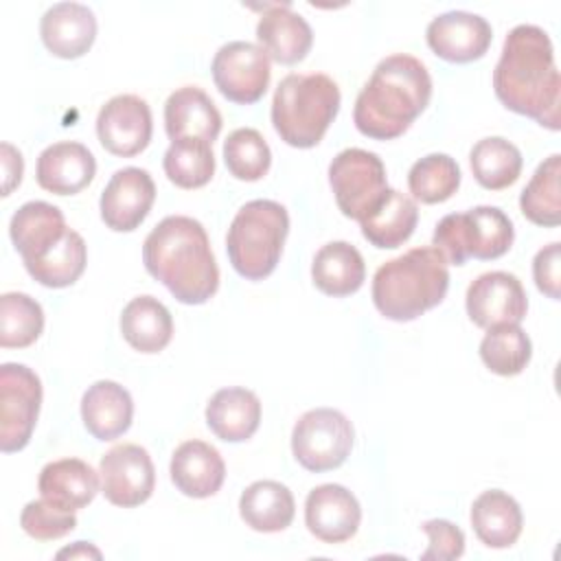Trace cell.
Instances as JSON below:
<instances>
[{"instance_id": "obj_30", "label": "cell", "mask_w": 561, "mask_h": 561, "mask_svg": "<svg viewBox=\"0 0 561 561\" xmlns=\"http://www.w3.org/2000/svg\"><path fill=\"white\" fill-rule=\"evenodd\" d=\"M121 333L140 353H160L173 337L171 311L153 296H136L121 311Z\"/></svg>"}, {"instance_id": "obj_5", "label": "cell", "mask_w": 561, "mask_h": 561, "mask_svg": "<svg viewBox=\"0 0 561 561\" xmlns=\"http://www.w3.org/2000/svg\"><path fill=\"white\" fill-rule=\"evenodd\" d=\"M340 101V88L329 75L291 72L276 85L272 99V125L289 147H316L335 121Z\"/></svg>"}, {"instance_id": "obj_15", "label": "cell", "mask_w": 561, "mask_h": 561, "mask_svg": "<svg viewBox=\"0 0 561 561\" xmlns=\"http://www.w3.org/2000/svg\"><path fill=\"white\" fill-rule=\"evenodd\" d=\"M156 202V184L149 171L138 167L118 169L105 184L99 210L103 224L114 232L136 230Z\"/></svg>"}, {"instance_id": "obj_14", "label": "cell", "mask_w": 561, "mask_h": 561, "mask_svg": "<svg viewBox=\"0 0 561 561\" xmlns=\"http://www.w3.org/2000/svg\"><path fill=\"white\" fill-rule=\"evenodd\" d=\"M153 131L151 110L136 94L112 96L96 116V136L105 151L118 158H131L147 149Z\"/></svg>"}, {"instance_id": "obj_8", "label": "cell", "mask_w": 561, "mask_h": 561, "mask_svg": "<svg viewBox=\"0 0 561 561\" xmlns=\"http://www.w3.org/2000/svg\"><path fill=\"white\" fill-rule=\"evenodd\" d=\"M353 425L340 410L316 408L296 421L291 454L307 471L322 473L344 465L353 449Z\"/></svg>"}, {"instance_id": "obj_34", "label": "cell", "mask_w": 561, "mask_h": 561, "mask_svg": "<svg viewBox=\"0 0 561 561\" xmlns=\"http://www.w3.org/2000/svg\"><path fill=\"white\" fill-rule=\"evenodd\" d=\"M88 250L83 237L68 228L59 243H55L44 256L26 263V272L44 287L61 289L79 280L85 270Z\"/></svg>"}, {"instance_id": "obj_6", "label": "cell", "mask_w": 561, "mask_h": 561, "mask_svg": "<svg viewBox=\"0 0 561 561\" xmlns=\"http://www.w3.org/2000/svg\"><path fill=\"white\" fill-rule=\"evenodd\" d=\"M287 232L289 215L283 204L274 199L245 202L226 234L230 265L248 280L267 278L280 261Z\"/></svg>"}, {"instance_id": "obj_18", "label": "cell", "mask_w": 561, "mask_h": 561, "mask_svg": "<svg viewBox=\"0 0 561 561\" xmlns=\"http://www.w3.org/2000/svg\"><path fill=\"white\" fill-rule=\"evenodd\" d=\"M39 35L50 55L77 59L85 55L96 39V18L81 2H57L39 20Z\"/></svg>"}, {"instance_id": "obj_3", "label": "cell", "mask_w": 561, "mask_h": 561, "mask_svg": "<svg viewBox=\"0 0 561 561\" xmlns=\"http://www.w3.org/2000/svg\"><path fill=\"white\" fill-rule=\"evenodd\" d=\"M432 77L425 64L397 53L381 59L357 94L353 121L373 140L399 138L430 105Z\"/></svg>"}, {"instance_id": "obj_10", "label": "cell", "mask_w": 561, "mask_h": 561, "mask_svg": "<svg viewBox=\"0 0 561 561\" xmlns=\"http://www.w3.org/2000/svg\"><path fill=\"white\" fill-rule=\"evenodd\" d=\"M42 405V381L24 364L0 366V449L20 451L28 445Z\"/></svg>"}, {"instance_id": "obj_27", "label": "cell", "mask_w": 561, "mask_h": 561, "mask_svg": "<svg viewBox=\"0 0 561 561\" xmlns=\"http://www.w3.org/2000/svg\"><path fill=\"white\" fill-rule=\"evenodd\" d=\"M476 537L489 548H511L524 528V515L513 495L500 489L482 491L471 504Z\"/></svg>"}, {"instance_id": "obj_17", "label": "cell", "mask_w": 561, "mask_h": 561, "mask_svg": "<svg viewBox=\"0 0 561 561\" xmlns=\"http://www.w3.org/2000/svg\"><path fill=\"white\" fill-rule=\"evenodd\" d=\"M362 522L357 497L342 484H320L305 500L307 530L324 543L348 541Z\"/></svg>"}, {"instance_id": "obj_44", "label": "cell", "mask_w": 561, "mask_h": 561, "mask_svg": "<svg viewBox=\"0 0 561 561\" xmlns=\"http://www.w3.org/2000/svg\"><path fill=\"white\" fill-rule=\"evenodd\" d=\"M57 557H59V559H64V557H70V559H75V557H94V559H101V552H99L94 546L85 543V541H77L72 548L59 550Z\"/></svg>"}, {"instance_id": "obj_16", "label": "cell", "mask_w": 561, "mask_h": 561, "mask_svg": "<svg viewBox=\"0 0 561 561\" xmlns=\"http://www.w3.org/2000/svg\"><path fill=\"white\" fill-rule=\"evenodd\" d=\"M427 46L434 55L451 64H469L480 59L493 39L491 24L469 11H447L436 15L425 31Z\"/></svg>"}, {"instance_id": "obj_7", "label": "cell", "mask_w": 561, "mask_h": 561, "mask_svg": "<svg viewBox=\"0 0 561 561\" xmlns=\"http://www.w3.org/2000/svg\"><path fill=\"white\" fill-rule=\"evenodd\" d=\"M515 228L497 206H476L467 213L445 215L432 243L451 265H465L467 259L491 261L506 254L513 245Z\"/></svg>"}, {"instance_id": "obj_11", "label": "cell", "mask_w": 561, "mask_h": 561, "mask_svg": "<svg viewBox=\"0 0 561 561\" xmlns=\"http://www.w3.org/2000/svg\"><path fill=\"white\" fill-rule=\"evenodd\" d=\"M210 70L221 96L237 105H252L263 99L272 77L267 53L243 39L224 44L215 53Z\"/></svg>"}, {"instance_id": "obj_20", "label": "cell", "mask_w": 561, "mask_h": 561, "mask_svg": "<svg viewBox=\"0 0 561 561\" xmlns=\"http://www.w3.org/2000/svg\"><path fill=\"white\" fill-rule=\"evenodd\" d=\"M256 39L270 59L294 66L311 50L313 31L300 13L291 11L289 2L267 4L256 24Z\"/></svg>"}, {"instance_id": "obj_36", "label": "cell", "mask_w": 561, "mask_h": 561, "mask_svg": "<svg viewBox=\"0 0 561 561\" xmlns=\"http://www.w3.org/2000/svg\"><path fill=\"white\" fill-rule=\"evenodd\" d=\"M169 182L180 188H199L215 175L213 145L197 138L171 140L162 158Z\"/></svg>"}, {"instance_id": "obj_42", "label": "cell", "mask_w": 561, "mask_h": 561, "mask_svg": "<svg viewBox=\"0 0 561 561\" xmlns=\"http://www.w3.org/2000/svg\"><path fill=\"white\" fill-rule=\"evenodd\" d=\"M559 267H561V245L557 241L543 245L533 259V278L541 294L559 300Z\"/></svg>"}, {"instance_id": "obj_41", "label": "cell", "mask_w": 561, "mask_h": 561, "mask_svg": "<svg viewBox=\"0 0 561 561\" xmlns=\"http://www.w3.org/2000/svg\"><path fill=\"white\" fill-rule=\"evenodd\" d=\"M427 535V550L421 552V561H451L465 552V533L449 519H427L421 524Z\"/></svg>"}, {"instance_id": "obj_12", "label": "cell", "mask_w": 561, "mask_h": 561, "mask_svg": "<svg viewBox=\"0 0 561 561\" xmlns=\"http://www.w3.org/2000/svg\"><path fill=\"white\" fill-rule=\"evenodd\" d=\"M101 493L105 500L121 508L145 504L156 486V469L145 447L123 443L103 454L99 462Z\"/></svg>"}, {"instance_id": "obj_19", "label": "cell", "mask_w": 561, "mask_h": 561, "mask_svg": "<svg viewBox=\"0 0 561 561\" xmlns=\"http://www.w3.org/2000/svg\"><path fill=\"white\" fill-rule=\"evenodd\" d=\"M96 173V160L92 151L75 140H61L48 145L35 167L37 184L55 195H75L83 191Z\"/></svg>"}, {"instance_id": "obj_31", "label": "cell", "mask_w": 561, "mask_h": 561, "mask_svg": "<svg viewBox=\"0 0 561 561\" xmlns=\"http://www.w3.org/2000/svg\"><path fill=\"white\" fill-rule=\"evenodd\" d=\"M239 513L245 526L256 533L285 530L296 513L291 491L276 480H256L239 497Z\"/></svg>"}, {"instance_id": "obj_13", "label": "cell", "mask_w": 561, "mask_h": 561, "mask_svg": "<svg viewBox=\"0 0 561 561\" xmlns=\"http://www.w3.org/2000/svg\"><path fill=\"white\" fill-rule=\"evenodd\" d=\"M469 320L480 329L497 324H519L528 311V298L522 280L511 272H484L465 296Z\"/></svg>"}, {"instance_id": "obj_38", "label": "cell", "mask_w": 561, "mask_h": 561, "mask_svg": "<svg viewBox=\"0 0 561 561\" xmlns=\"http://www.w3.org/2000/svg\"><path fill=\"white\" fill-rule=\"evenodd\" d=\"M460 186V167L447 153H427L408 173V188L423 204L447 202Z\"/></svg>"}, {"instance_id": "obj_32", "label": "cell", "mask_w": 561, "mask_h": 561, "mask_svg": "<svg viewBox=\"0 0 561 561\" xmlns=\"http://www.w3.org/2000/svg\"><path fill=\"white\" fill-rule=\"evenodd\" d=\"M469 164L476 182L486 191H502L517 182L524 158L522 151L502 136H486L471 147Z\"/></svg>"}, {"instance_id": "obj_23", "label": "cell", "mask_w": 561, "mask_h": 561, "mask_svg": "<svg viewBox=\"0 0 561 561\" xmlns=\"http://www.w3.org/2000/svg\"><path fill=\"white\" fill-rule=\"evenodd\" d=\"M68 226L64 213L48 202L22 204L9 224V237L22 256V263H31L44 256L55 243L61 241Z\"/></svg>"}, {"instance_id": "obj_1", "label": "cell", "mask_w": 561, "mask_h": 561, "mask_svg": "<svg viewBox=\"0 0 561 561\" xmlns=\"http://www.w3.org/2000/svg\"><path fill=\"white\" fill-rule=\"evenodd\" d=\"M493 90L504 107L557 131L561 127V77L548 33L535 24L508 31L493 70Z\"/></svg>"}, {"instance_id": "obj_4", "label": "cell", "mask_w": 561, "mask_h": 561, "mask_svg": "<svg viewBox=\"0 0 561 561\" xmlns=\"http://www.w3.org/2000/svg\"><path fill=\"white\" fill-rule=\"evenodd\" d=\"M449 289L445 256L434 248H412L386 261L373 276V302L394 322H410L443 302Z\"/></svg>"}, {"instance_id": "obj_37", "label": "cell", "mask_w": 561, "mask_h": 561, "mask_svg": "<svg viewBox=\"0 0 561 561\" xmlns=\"http://www.w3.org/2000/svg\"><path fill=\"white\" fill-rule=\"evenodd\" d=\"M44 331L42 305L24 291H7L0 296V346L26 348Z\"/></svg>"}, {"instance_id": "obj_9", "label": "cell", "mask_w": 561, "mask_h": 561, "mask_svg": "<svg viewBox=\"0 0 561 561\" xmlns=\"http://www.w3.org/2000/svg\"><path fill=\"white\" fill-rule=\"evenodd\" d=\"M329 184L342 215L362 221L388 191L386 167L377 153L348 147L331 160Z\"/></svg>"}, {"instance_id": "obj_26", "label": "cell", "mask_w": 561, "mask_h": 561, "mask_svg": "<svg viewBox=\"0 0 561 561\" xmlns=\"http://www.w3.org/2000/svg\"><path fill=\"white\" fill-rule=\"evenodd\" d=\"M261 423V401L248 388H221L206 405V425L226 443H243L254 436Z\"/></svg>"}, {"instance_id": "obj_40", "label": "cell", "mask_w": 561, "mask_h": 561, "mask_svg": "<svg viewBox=\"0 0 561 561\" xmlns=\"http://www.w3.org/2000/svg\"><path fill=\"white\" fill-rule=\"evenodd\" d=\"M20 526L28 537L37 541H53L72 533L77 528V517L72 511H64L42 497L28 502L22 508Z\"/></svg>"}, {"instance_id": "obj_25", "label": "cell", "mask_w": 561, "mask_h": 561, "mask_svg": "<svg viewBox=\"0 0 561 561\" xmlns=\"http://www.w3.org/2000/svg\"><path fill=\"white\" fill-rule=\"evenodd\" d=\"M101 476L79 458H61L44 465L39 471V495L64 511H79L88 506L99 493Z\"/></svg>"}, {"instance_id": "obj_22", "label": "cell", "mask_w": 561, "mask_h": 561, "mask_svg": "<svg viewBox=\"0 0 561 561\" xmlns=\"http://www.w3.org/2000/svg\"><path fill=\"white\" fill-rule=\"evenodd\" d=\"M164 129L171 140L197 138L213 145L221 131V114L202 88L184 85L164 103Z\"/></svg>"}, {"instance_id": "obj_2", "label": "cell", "mask_w": 561, "mask_h": 561, "mask_svg": "<svg viewBox=\"0 0 561 561\" xmlns=\"http://www.w3.org/2000/svg\"><path fill=\"white\" fill-rule=\"evenodd\" d=\"M142 263L184 305H204L219 287L206 228L186 215H169L147 234Z\"/></svg>"}, {"instance_id": "obj_21", "label": "cell", "mask_w": 561, "mask_h": 561, "mask_svg": "<svg viewBox=\"0 0 561 561\" xmlns=\"http://www.w3.org/2000/svg\"><path fill=\"white\" fill-rule=\"evenodd\" d=\"M171 482L188 497L204 500L215 495L226 478L221 454L204 440H184L175 447L169 465Z\"/></svg>"}, {"instance_id": "obj_39", "label": "cell", "mask_w": 561, "mask_h": 561, "mask_svg": "<svg viewBox=\"0 0 561 561\" xmlns=\"http://www.w3.org/2000/svg\"><path fill=\"white\" fill-rule=\"evenodd\" d=\"M224 162L232 178L256 182L270 171L272 151L261 131L252 127H239L230 131L224 142Z\"/></svg>"}, {"instance_id": "obj_43", "label": "cell", "mask_w": 561, "mask_h": 561, "mask_svg": "<svg viewBox=\"0 0 561 561\" xmlns=\"http://www.w3.org/2000/svg\"><path fill=\"white\" fill-rule=\"evenodd\" d=\"M0 151H2V175H4L2 195H11V191L22 182L24 160H22V153L9 142H2Z\"/></svg>"}, {"instance_id": "obj_35", "label": "cell", "mask_w": 561, "mask_h": 561, "mask_svg": "<svg viewBox=\"0 0 561 561\" xmlns=\"http://www.w3.org/2000/svg\"><path fill=\"white\" fill-rule=\"evenodd\" d=\"M533 355L528 333L519 324H497L486 329L480 342V357L484 366L502 377L519 375Z\"/></svg>"}, {"instance_id": "obj_33", "label": "cell", "mask_w": 561, "mask_h": 561, "mask_svg": "<svg viewBox=\"0 0 561 561\" xmlns=\"http://www.w3.org/2000/svg\"><path fill=\"white\" fill-rule=\"evenodd\" d=\"M559 175H561V156H548L533 173L528 184L519 195L522 215L543 228H554L561 224V193H559Z\"/></svg>"}, {"instance_id": "obj_24", "label": "cell", "mask_w": 561, "mask_h": 561, "mask_svg": "<svg viewBox=\"0 0 561 561\" xmlns=\"http://www.w3.org/2000/svg\"><path fill=\"white\" fill-rule=\"evenodd\" d=\"M134 419L131 394L112 379L94 381L81 397V421L96 440L123 436Z\"/></svg>"}, {"instance_id": "obj_28", "label": "cell", "mask_w": 561, "mask_h": 561, "mask_svg": "<svg viewBox=\"0 0 561 561\" xmlns=\"http://www.w3.org/2000/svg\"><path fill=\"white\" fill-rule=\"evenodd\" d=\"M416 221L419 208L414 199L388 186L379 204L359 221V226L370 245L379 250H394L412 237Z\"/></svg>"}, {"instance_id": "obj_29", "label": "cell", "mask_w": 561, "mask_h": 561, "mask_svg": "<svg viewBox=\"0 0 561 561\" xmlns=\"http://www.w3.org/2000/svg\"><path fill=\"white\" fill-rule=\"evenodd\" d=\"M311 278L313 285L327 296H351L364 285V256L348 241H331L316 252L311 263Z\"/></svg>"}]
</instances>
